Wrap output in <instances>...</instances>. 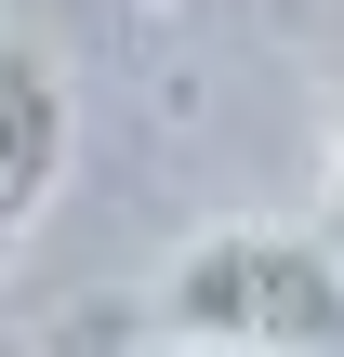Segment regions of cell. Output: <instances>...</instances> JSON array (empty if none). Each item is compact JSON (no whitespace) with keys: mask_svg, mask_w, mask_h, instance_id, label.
Masks as SVG:
<instances>
[{"mask_svg":"<svg viewBox=\"0 0 344 357\" xmlns=\"http://www.w3.org/2000/svg\"><path fill=\"white\" fill-rule=\"evenodd\" d=\"M172 344H265V357H344V238L331 225H199L159 265Z\"/></svg>","mask_w":344,"mask_h":357,"instance_id":"obj_1","label":"cell"},{"mask_svg":"<svg viewBox=\"0 0 344 357\" xmlns=\"http://www.w3.org/2000/svg\"><path fill=\"white\" fill-rule=\"evenodd\" d=\"M80 159V106H66V66L0 40V265L53 225V185Z\"/></svg>","mask_w":344,"mask_h":357,"instance_id":"obj_2","label":"cell"},{"mask_svg":"<svg viewBox=\"0 0 344 357\" xmlns=\"http://www.w3.org/2000/svg\"><path fill=\"white\" fill-rule=\"evenodd\" d=\"M40 357H133V318H119V305H80V318H66Z\"/></svg>","mask_w":344,"mask_h":357,"instance_id":"obj_3","label":"cell"},{"mask_svg":"<svg viewBox=\"0 0 344 357\" xmlns=\"http://www.w3.org/2000/svg\"><path fill=\"white\" fill-rule=\"evenodd\" d=\"M318 225L344 238V119H331V159H318Z\"/></svg>","mask_w":344,"mask_h":357,"instance_id":"obj_4","label":"cell"},{"mask_svg":"<svg viewBox=\"0 0 344 357\" xmlns=\"http://www.w3.org/2000/svg\"><path fill=\"white\" fill-rule=\"evenodd\" d=\"M159 357H265V344H172V331H159Z\"/></svg>","mask_w":344,"mask_h":357,"instance_id":"obj_5","label":"cell"}]
</instances>
